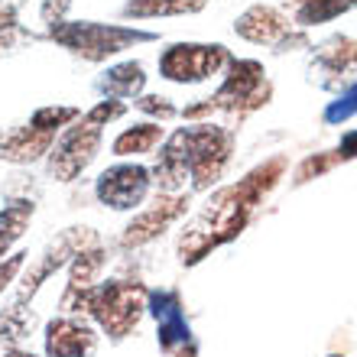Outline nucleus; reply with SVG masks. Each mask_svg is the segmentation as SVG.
Masks as SVG:
<instances>
[{
  "instance_id": "nucleus-1",
  "label": "nucleus",
  "mask_w": 357,
  "mask_h": 357,
  "mask_svg": "<svg viewBox=\"0 0 357 357\" xmlns=\"http://www.w3.org/2000/svg\"><path fill=\"white\" fill-rule=\"evenodd\" d=\"M146 309V289L140 282L107 280L88 289V315L101 325L114 341L127 338L143 319Z\"/></svg>"
},
{
  "instance_id": "nucleus-2",
  "label": "nucleus",
  "mask_w": 357,
  "mask_h": 357,
  "mask_svg": "<svg viewBox=\"0 0 357 357\" xmlns=\"http://www.w3.org/2000/svg\"><path fill=\"white\" fill-rule=\"evenodd\" d=\"M52 39L72 49L85 62H104L107 56H117L133 43H150L153 33L130 26H107V23H56Z\"/></svg>"
},
{
  "instance_id": "nucleus-3",
  "label": "nucleus",
  "mask_w": 357,
  "mask_h": 357,
  "mask_svg": "<svg viewBox=\"0 0 357 357\" xmlns=\"http://www.w3.org/2000/svg\"><path fill=\"white\" fill-rule=\"evenodd\" d=\"M101 150V127H91L78 117V123H68L62 137L49 150V176L56 182H75L82 172L94 162Z\"/></svg>"
},
{
  "instance_id": "nucleus-4",
  "label": "nucleus",
  "mask_w": 357,
  "mask_h": 357,
  "mask_svg": "<svg viewBox=\"0 0 357 357\" xmlns=\"http://www.w3.org/2000/svg\"><path fill=\"white\" fill-rule=\"evenodd\" d=\"M88 247H98V234H94L91 227H68V231H62V234L43 250V257H39L36 264H29L26 270H23L20 292H17V305H23L26 299H33L52 273H59L62 266H68L72 264V257H75L78 250H88Z\"/></svg>"
},
{
  "instance_id": "nucleus-5",
  "label": "nucleus",
  "mask_w": 357,
  "mask_h": 357,
  "mask_svg": "<svg viewBox=\"0 0 357 357\" xmlns=\"http://www.w3.org/2000/svg\"><path fill=\"white\" fill-rule=\"evenodd\" d=\"M188 133V178L192 185L202 188L215 185L231 156V133L211 123H198V127H185Z\"/></svg>"
},
{
  "instance_id": "nucleus-6",
  "label": "nucleus",
  "mask_w": 357,
  "mask_h": 357,
  "mask_svg": "<svg viewBox=\"0 0 357 357\" xmlns=\"http://www.w3.org/2000/svg\"><path fill=\"white\" fill-rule=\"evenodd\" d=\"M231 62L225 46H198V43H176L160 56V75L176 85H195L218 75Z\"/></svg>"
},
{
  "instance_id": "nucleus-7",
  "label": "nucleus",
  "mask_w": 357,
  "mask_h": 357,
  "mask_svg": "<svg viewBox=\"0 0 357 357\" xmlns=\"http://www.w3.org/2000/svg\"><path fill=\"white\" fill-rule=\"evenodd\" d=\"M153 185V176L143 162H114L98 176L94 195L111 211H133L143 205V198Z\"/></svg>"
},
{
  "instance_id": "nucleus-8",
  "label": "nucleus",
  "mask_w": 357,
  "mask_h": 357,
  "mask_svg": "<svg viewBox=\"0 0 357 357\" xmlns=\"http://www.w3.org/2000/svg\"><path fill=\"white\" fill-rule=\"evenodd\" d=\"M146 309L156 319V331H160V348L172 357H195V341H192V328L182 312V299L176 289H153L146 292Z\"/></svg>"
},
{
  "instance_id": "nucleus-9",
  "label": "nucleus",
  "mask_w": 357,
  "mask_h": 357,
  "mask_svg": "<svg viewBox=\"0 0 357 357\" xmlns=\"http://www.w3.org/2000/svg\"><path fill=\"white\" fill-rule=\"evenodd\" d=\"M270 98V82L264 78V66L260 62H231L221 91L211 98L215 107H227V111H254Z\"/></svg>"
},
{
  "instance_id": "nucleus-10",
  "label": "nucleus",
  "mask_w": 357,
  "mask_h": 357,
  "mask_svg": "<svg viewBox=\"0 0 357 357\" xmlns=\"http://www.w3.org/2000/svg\"><path fill=\"white\" fill-rule=\"evenodd\" d=\"M185 208H188V195H160L150 208H143L140 215H137L130 225L123 227L121 247H127V250H137V247L156 241V237H160L166 227L176 225L178 218L185 215Z\"/></svg>"
},
{
  "instance_id": "nucleus-11",
  "label": "nucleus",
  "mask_w": 357,
  "mask_h": 357,
  "mask_svg": "<svg viewBox=\"0 0 357 357\" xmlns=\"http://www.w3.org/2000/svg\"><path fill=\"white\" fill-rule=\"evenodd\" d=\"M94 348L98 335L85 321L62 315L46 325V357H91Z\"/></svg>"
},
{
  "instance_id": "nucleus-12",
  "label": "nucleus",
  "mask_w": 357,
  "mask_h": 357,
  "mask_svg": "<svg viewBox=\"0 0 357 357\" xmlns=\"http://www.w3.org/2000/svg\"><path fill=\"white\" fill-rule=\"evenodd\" d=\"M153 185L160 188V195H178V188L185 185L188 178V133L185 127L176 130L169 140L162 143L156 166L150 169Z\"/></svg>"
},
{
  "instance_id": "nucleus-13",
  "label": "nucleus",
  "mask_w": 357,
  "mask_h": 357,
  "mask_svg": "<svg viewBox=\"0 0 357 357\" xmlns=\"http://www.w3.org/2000/svg\"><path fill=\"white\" fill-rule=\"evenodd\" d=\"M56 143V133L36 130L33 123L26 127H13V130L0 133V160L13 162V166H29V162L43 160Z\"/></svg>"
},
{
  "instance_id": "nucleus-14",
  "label": "nucleus",
  "mask_w": 357,
  "mask_h": 357,
  "mask_svg": "<svg viewBox=\"0 0 357 357\" xmlns=\"http://www.w3.org/2000/svg\"><path fill=\"white\" fill-rule=\"evenodd\" d=\"M94 88H98V94L114 98V101L140 98L143 88H146V72H143L140 62H121V66H111L107 72H101Z\"/></svg>"
},
{
  "instance_id": "nucleus-15",
  "label": "nucleus",
  "mask_w": 357,
  "mask_h": 357,
  "mask_svg": "<svg viewBox=\"0 0 357 357\" xmlns=\"http://www.w3.org/2000/svg\"><path fill=\"white\" fill-rule=\"evenodd\" d=\"M162 127L156 121H143V123H133L127 130H121L114 137L111 143V153L117 160H130V156H150L156 146L162 143Z\"/></svg>"
},
{
  "instance_id": "nucleus-16",
  "label": "nucleus",
  "mask_w": 357,
  "mask_h": 357,
  "mask_svg": "<svg viewBox=\"0 0 357 357\" xmlns=\"http://www.w3.org/2000/svg\"><path fill=\"white\" fill-rule=\"evenodd\" d=\"M286 29H289V23L273 7H254L237 20V33L250 43H276L280 36H286Z\"/></svg>"
},
{
  "instance_id": "nucleus-17",
  "label": "nucleus",
  "mask_w": 357,
  "mask_h": 357,
  "mask_svg": "<svg viewBox=\"0 0 357 357\" xmlns=\"http://www.w3.org/2000/svg\"><path fill=\"white\" fill-rule=\"evenodd\" d=\"M104 264H107V254L104 247H88V250H78L68 264V286L66 289H91L98 286V276H101Z\"/></svg>"
},
{
  "instance_id": "nucleus-18",
  "label": "nucleus",
  "mask_w": 357,
  "mask_h": 357,
  "mask_svg": "<svg viewBox=\"0 0 357 357\" xmlns=\"http://www.w3.org/2000/svg\"><path fill=\"white\" fill-rule=\"evenodd\" d=\"M202 7H205V0H127L121 17L150 20V17H169V13H192V10Z\"/></svg>"
},
{
  "instance_id": "nucleus-19",
  "label": "nucleus",
  "mask_w": 357,
  "mask_h": 357,
  "mask_svg": "<svg viewBox=\"0 0 357 357\" xmlns=\"http://www.w3.org/2000/svg\"><path fill=\"white\" fill-rule=\"evenodd\" d=\"M33 215H36V205H33L29 198H13V202H7V205L0 208V241H7V244L20 241V237L26 234Z\"/></svg>"
},
{
  "instance_id": "nucleus-20",
  "label": "nucleus",
  "mask_w": 357,
  "mask_h": 357,
  "mask_svg": "<svg viewBox=\"0 0 357 357\" xmlns=\"http://www.w3.org/2000/svg\"><path fill=\"white\" fill-rule=\"evenodd\" d=\"M82 117V107H68V104H46V107H36L29 123L36 130H46V133H59L66 130L68 123H75Z\"/></svg>"
},
{
  "instance_id": "nucleus-21",
  "label": "nucleus",
  "mask_w": 357,
  "mask_h": 357,
  "mask_svg": "<svg viewBox=\"0 0 357 357\" xmlns=\"http://www.w3.org/2000/svg\"><path fill=\"white\" fill-rule=\"evenodd\" d=\"M296 7H299L302 26H315V23H325V20L344 13L351 0H296Z\"/></svg>"
},
{
  "instance_id": "nucleus-22",
  "label": "nucleus",
  "mask_w": 357,
  "mask_h": 357,
  "mask_svg": "<svg viewBox=\"0 0 357 357\" xmlns=\"http://www.w3.org/2000/svg\"><path fill=\"white\" fill-rule=\"evenodd\" d=\"M33 312H26L23 305H13L0 315V344H17L20 338H26L33 331Z\"/></svg>"
},
{
  "instance_id": "nucleus-23",
  "label": "nucleus",
  "mask_w": 357,
  "mask_h": 357,
  "mask_svg": "<svg viewBox=\"0 0 357 357\" xmlns=\"http://www.w3.org/2000/svg\"><path fill=\"white\" fill-rule=\"evenodd\" d=\"M133 107L137 111H143L146 117H153L156 123H166L176 117V104L169 101V98H162V94H140V98H133Z\"/></svg>"
},
{
  "instance_id": "nucleus-24",
  "label": "nucleus",
  "mask_w": 357,
  "mask_h": 357,
  "mask_svg": "<svg viewBox=\"0 0 357 357\" xmlns=\"http://www.w3.org/2000/svg\"><path fill=\"white\" fill-rule=\"evenodd\" d=\"M123 114H127V104L123 101H114V98H104L91 107V111L82 114V121L91 123V127H107L111 121H121Z\"/></svg>"
},
{
  "instance_id": "nucleus-25",
  "label": "nucleus",
  "mask_w": 357,
  "mask_h": 357,
  "mask_svg": "<svg viewBox=\"0 0 357 357\" xmlns=\"http://www.w3.org/2000/svg\"><path fill=\"white\" fill-rule=\"evenodd\" d=\"M341 162V156L338 153H325V156H309V160L302 162L299 169H296V182H309V178H315V176H321V172H328L331 166H338Z\"/></svg>"
},
{
  "instance_id": "nucleus-26",
  "label": "nucleus",
  "mask_w": 357,
  "mask_h": 357,
  "mask_svg": "<svg viewBox=\"0 0 357 357\" xmlns=\"http://www.w3.org/2000/svg\"><path fill=\"white\" fill-rule=\"evenodd\" d=\"M351 114H357V85H351L348 91L338 98V101L328 104V111H325V121H328V123H344Z\"/></svg>"
},
{
  "instance_id": "nucleus-27",
  "label": "nucleus",
  "mask_w": 357,
  "mask_h": 357,
  "mask_svg": "<svg viewBox=\"0 0 357 357\" xmlns=\"http://www.w3.org/2000/svg\"><path fill=\"white\" fill-rule=\"evenodd\" d=\"M26 257L29 254L17 250V254H10V257H3V260H0V292L7 289L10 282H17V276L23 273V264H26Z\"/></svg>"
},
{
  "instance_id": "nucleus-28",
  "label": "nucleus",
  "mask_w": 357,
  "mask_h": 357,
  "mask_svg": "<svg viewBox=\"0 0 357 357\" xmlns=\"http://www.w3.org/2000/svg\"><path fill=\"white\" fill-rule=\"evenodd\" d=\"M68 7H72V0H46L43 3V20H46L49 26H56V23H62Z\"/></svg>"
},
{
  "instance_id": "nucleus-29",
  "label": "nucleus",
  "mask_w": 357,
  "mask_h": 357,
  "mask_svg": "<svg viewBox=\"0 0 357 357\" xmlns=\"http://www.w3.org/2000/svg\"><path fill=\"white\" fill-rule=\"evenodd\" d=\"M211 111H215V104H211V98H208V101H202V104H188L185 111H182V117H185V121H202V117L211 114Z\"/></svg>"
},
{
  "instance_id": "nucleus-30",
  "label": "nucleus",
  "mask_w": 357,
  "mask_h": 357,
  "mask_svg": "<svg viewBox=\"0 0 357 357\" xmlns=\"http://www.w3.org/2000/svg\"><path fill=\"white\" fill-rule=\"evenodd\" d=\"M338 156H341V160H354V156H357V133H348V137L341 140Z\"/></svg>"
},
{
  "instance_id": "nucleus-31",
  "label": "nucleus",
  "mask_w": 357,
  "mask_h": 357,
  "mask_svg": "<svg viewBox=\"0 0 357 357\" xmlns=\"http://www.w3.org/2000/svg\"><path fill=\"white\" fill-rule=\"evenodd\" d=\"M13 23H17V17H13V7H10V3H0V33H3V29H10Z\"/></svg>"
},
{
  "instance_id": "nucleus-32",
  "label": "nucleus",
  "mask_w": 357,
  "mask_h": 357,
  "mask_svg": "<svg viewBox=\"0 0 357 357\" xmlns=\"http://www.w3.org/2000/svg\"><path fill=\"white\" fill-rule=\"evenodd\" d=\"M0 357H36V354H29V351H20V348H10L7 354H0Z\"/></svg>"
},
{
  "instance_id": "nucleus-33",
  "label": "nucleus",
  "mask_w": 357,
  "mask_h": 357,
  "mask_svg": "<svg viewBox=\"0 0 357 357\" xmlns=\"http://www.w3.org/2000/svg\"><path fill=\"white\" fill-rule=\"evenodd\" d=\"M3 257H10V244H7V241H0V260H3Z\"/></svg>"
}]
</instances>
